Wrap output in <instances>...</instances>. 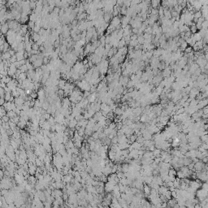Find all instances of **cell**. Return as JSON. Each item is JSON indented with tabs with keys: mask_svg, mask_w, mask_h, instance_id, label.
<instances>
[{
	"mask_svg": "<svg viewBox=\"0 0 208 208\" xmlns=\"http://www.w3.org/2000/svg\"><path fill=\"white\" fill-rule=\"evenodd\" d=\"M12 96L14 97V98H19V97L20 96V93L18 92V91H16V90H15V91H12Z\"/></svg>",
	"mask_w": 208,
	"mask_h": 208,
	"instance_id": "cell-22",
	"label": "cell"
},
{
	"mask_svg": "<svg viewBox=\"0 0 208 208\" xmlns=\"http://www.w3.org/2000/svg\"><path fill=\"white\" fill-rule=\"evenodd\" d=\"M1 119H2V120H3L4 123H9V121H10V119H10V118L8 117V116L6 115V116H3V117H2V118H1Z\"/></svg>",
	"mask_w": 208,
	"mask_h": 208,
	"instance_id": "cell-21",
	"label": "cell"
},
{
	"mask_svg": "<svg viewBox=\"0 0 208 208\" xmlns=\"http://www.w3.org/2000/svg\"><path fill=\"white\" fill-rule=\"evenodd\" d=\"M187 47H188V44H187V42L185 41V42H183L181 44V46L179 47V49L181 50V51H185Z\"/></svg>",
	"mask_w": 208,
	"mask_h": 208,
	"instance_id": "cell-15",
	"label": "cell"
},
{
	"mask_svg": "<svg viewBox=\"0 0 208 208\" xmlns=\"http://www.w3.org/2000/svg\"><path fill=\"white\" fill-rule=\"evenodd\" d=\"M204 58H205V59L208 62V52H207V53H205V54H204Z\"/></svg>",
	"mask_w": 208,
	"mask_h": 208,
	"instance_id": "cell-25",
	"label": "cell"
},
{
	"mask_svg": "<svg viewBox=\"0 0 208 208\" xmlns=\"http://www.w3.org/2000/svg\"><path fill=\"white\" fill-rule=\"evenodd\" d=\"M150 4H151V7H152V8H154V9H156L158 7L161 6V5H160V2L159 1H157V0H156V1L154 0V1L150 2Z\"/></svg>",
	"mask_w": 208,
	"mask_h": 208,
	"instance_id": "cell-10",
	"label": "cell"
},
{
	"mask_svg": "<svg viewBox=\"0 0 208 208\" xmlns=\"http://www.w3.org/2000/svg\"><path fill=\"white\" fill-rule=\"evenodd\" d=\"M172 73V70L171 69V68L170 67H167V68H166L162 72V76H163V78H168V77H171Z\"/></svg>",
	"mask_w": 208,
	"mask_h": 208,
	"instance_id": "cell-2",
	"label": "cell"
},
{
	"mask_svg": "<svg viewBox=\"0 0 208 208\" xmlns=\"http://www.w3.org/2000/svg\"><path fill=\"white\" fill-rule=\"evenodd\" d=\"M11 54L9 52H5V53H2L1 55V60H10L11 59Z\"/></svg>",
	"mask_w": 208,
	"mask_h": 208,
	"instance_id": "cell-5",
	"label": "cell"
},
{
	"mask_svg": "<svg viewBox=\"0 0 208 208\" xmlns=\"http://www.w3.org/2000/svg\"><path fill=\"white\" fill-rule=\"evenodd\" d=\"M9 25H8V22L5 23L4 24L1 25V32L3 35H7V33L9 31Z\"/></svg>",
	"mask_w": 208,
	"mask_h": 208,
	"instance_id": "cell-4",
	"label": "cell"
},
{
	"mask_svg": "<svg viewBox=\"0 0 208 208\" xmlns=\"http://www.w3.org/2000/svg\"><path fill=\"white\" fill-rule=\"evenodd\" d=\"M7 116H8V117L10 118V119H13V118L16 117L17 115L16 113H15L14 111H10V112H8V113H7Z\"/></svg>",
	"mask_w": 208,
	"mask_h": 208,
	"instance_id": "cell-14",
	"label": "cell"
},
{
	"mask_svg": "<svg viewBox=\"0 0 208 208\" xmlns=\"http://www.w3.org/2000/svg\"><path fill=\"white\" fill-rule=\"evenodd\" d=\"M189 29H190V32H191L192 34H194V33H198V28H197L196 24H195V23H193V24H192L191 26H190Z\"/></svg>",
	"mask_w": 208,
	"mask_h": 208,
	"instance_id": "cell-8",
	"label": "cell"
},
{
	"mask_svg": "<svg viewBox=\"0 0 208 208\" xmlns=\"http://www.w3.org/2000/svg\"><path fill=\"white\" fill-rule=\"evenodd\" d=\"M19 69H20V71L22 72V73H26L28 71H29V69H28V67H27V65H26V64L21 66Z\"/></svg>",
	"mask_w": 208,
	"mask_h": 208,
	"instance_id": "cell-17",
	"label": "cell"
},
{
	"mask_svg": "<svg viewBox=\"0 0 208 208\" xmlns=\"http://www.w3.org/2000/svg\"><path fill=\"white\" fill-rule=\"evenodd\" d=\"M25 103L24 99H23L21 97H19V98H16L15 99V103L16 104V106H23Z\"/></svg>",
	"mask_w": 208,
	"mask_h": 208,
	"instance_id": "cell-6",
	"label": "cell"
},
{
	"mask_svg": "<svg viewBox=\"0 0 208 208\" xmlns=\"http://www.w3.org/2000/svg\"><path fill=\"white\" fill-rule=\"evenodd\" d=\"M26 79H27V74L22 73H21L20 75L18 77V78H17V81H25Z\"/></svg>",
	"mask_w": 208,
	"mask_h": 208,
	"instance_id": "cell-12",
	"label": "cell"
},
{
	"mask_svg": "<svg viewBox=\"0 0 208 208\" xmlns=\"http://www.w3.org/2000/svg\"><path fill=\"white\" fill-rule=\"evenodd\" d=\"M29 26H28V24H22V26H21V31H22L25 35L29 33Z\"/></svg>",
	"mask_w": 208,
	"mask_h": 208,
	"instance_id": "cell-11",
	"label": "cell"
},
{
	"mask_svg": "<svg viewBox=\"0 0 208 208\" xmlns=\"http://www.w3.org/2000/svg\"><path fill=\"white\" fill-rule=\"evenodd\" d=\"M41 29H42V28L40 27V26L35 25V27L33 28V33H39V32H40V30H41Z\"/></svg>",
	"mask_w": 208,
	"mask_h": 208,
	"instance_id": "cell-23",
	"label": "cell"
},
{
	"mask_svg": "<svg viewBox=\"0 0 208 208\" xmlns=\"http://www.w3.org/2000/svg\"><path fill=\"white\" fill-rule=\"evenodd\" d=\"M110 24L113 25L114 27L116 28H116H117L118 26L121 25L120 18H119V16H115V17H113V18H112V21H111V24Z\"/></svg>",
	"mask_w": 208,
	"mask_h": 208,
	"instance_id": "cell-1",
	"label": "cell"
},
{
	"mask_svg": "<svg viewBox=\"0 0 208 208\" xmlns=\"http://www.w3.org/2000/svg\"><path fill=\"white\" fill-rule=\"evenodd\" d=\"M193 39H195V41L196 42H199V41H202V37L201 36L199 32L198 33H194V34H193Z\"/></svg>",
	"mask_w": 208,
	"mask_h": 208,
	"instance_id": "cell-9",
	"label": "cell"
},
{
	"mask_svg": "<svg viewBox=\"0 0 208 208\" xmlns=\"http://www.w3.org/2000/svg\"><path fill=\"white\" fill-rule=\"evenodd\" d=\"M137 41H138V43L140 44V45H143L144 42H145V38H144L143 35L138 36V38H137Z\"/></svg>",
	"mask_w": 208,
	"mask_h": 208,
	"instance_id": "cell-16",
	"label": "cell"
},
{
	"mask_svg": "<svg viewBox=\"0 0 208 208\" xmlns=\"http://www.w3.org/2000/svg\"><path fill=\"white\" fill-rule=\"evenodd\" d=\"M29 7H30L31 9H33V11L35 10V8H36L37 7V2L35 1H31L30 3H29Z\"/></svg>",
	"mask_w": 208,
	"mask_h": 208,
	"instance_id": "cell-19",
	"label": "cell"
},
{
	"mask_svg": "<svg viewBox=\"0 0 208 208\" xmlns=\"http://www.w3.org/2000/svg\"><path fill=\"white\" fill-rule=\"evenodd\" d=\"M129 82V79H128V77H123L121 76L119 77V83L121 85H124V86H127V85Z\"/></svg>",
	"mask_w": 208,
	"mask_h": 208,
	"instance_id": "cell-3",
	"label": "cell"
},
{
	"mask_svg": "<svg viewBox=\"0 0 208 208\" xmlns=\"http://www.w3.org/2000/svg\"><path fill=\"white\" fill-rule=\"evenodd\" d=\"M5 103H6L5 98H0V104H1V106H3V104Z\"/></svg>",
	"mask_w": 208,
	"mask_h": 208,
	"instance_id": "cell-24",
	"label": "cell"
},
{
	"mask_svg": "<svg viewBox=\"0 0 208 208\" xmlns=\"http://www.w3.org/2000/svg\"><path fill=\"white\" fill-rule=\"evenodd\" d=\"M39 49H40V46L36 43V42H33V43L32 44V50H39Z\"/></svg>",
	"mask_w": 208,
	"mask_h": 208,
	"instance_id": "cell-18",
	"label": "cell"
},
{
	"mask_svg": "<svg viewBox=\"0 0 208 208\" xmlns=\"http://www.w3.org/2000/svg\"><path fill=\"white\" fill-rule=\"evenodd\" d=\"M24 52H16L15 54V56L17 58V61H21V60H24Z\"/></svg>",
	"mask_w": 208,
	"mask_h": 208,
	"instance_id": "cell-7",
	"label": "cell"
},
{
	"mask_svg": "<svg viewBox=\"0 0 208 208\" xmlns=\"http://www.w3.org/2000/svg\"><path fill=\"white\" fill-rule=\"evenodd\" d=\"M126 45H127V44H126V42H125L124 38H123L121 40H119V44H118V47H119V48H123V47L126 46Z\"/></svg>",
	"mask_w": 208,
	"mask_h": 208,
	"instance_id": "cell-13",
	"label": "cell"
},
{
	"mask_svg": "<svg viewBox=\"0 0 208 208\" xmlns=\"http://www.w3.org/2000/svg\"><path fill=\"white\" fill-rule=\"evenodd\" d=\"M193 51V47L188 46L187 48L185 49V54H190V53H192Z\"/></svg>",
	"mask_w": 208,
	"mask_h": 208,
	"instance_id": "cell-20",
	"label": "cell"
}]
</instances>
